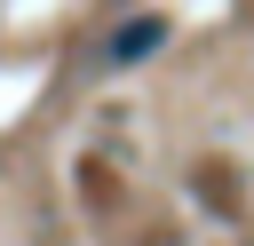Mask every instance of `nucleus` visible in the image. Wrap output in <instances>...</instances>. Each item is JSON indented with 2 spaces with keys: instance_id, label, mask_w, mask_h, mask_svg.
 Listing matches in <instances>:
<instances>
[{
  "instance_id": "nucleus-1",
  "label": "nucleus",
  "mask_w": 254,
  "mask_h": 246,
  "mask_svg": "<svg viewBox=\"0 0 254 246\" xmlns=\"http://www.w3.org/2000/svg\"><path fill=\"white\" fill-rule=\"evenodd\" d=\"M159 40H167V24H159V16H143V24H119L103 56H111V63H143V56L159 48Z\"/></svg>"
}]
</instances>
